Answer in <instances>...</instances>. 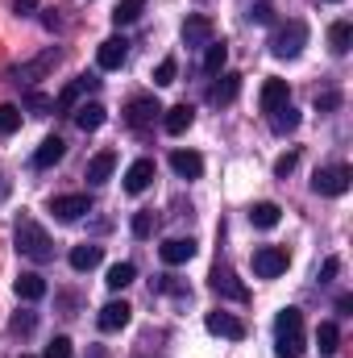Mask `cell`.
I'll use <instances>...</instances> for the list:
<instances>
[{"mask_svg": "<svg viewBox=\"0 0 353 358\" xmlns=\"http://www.w3.org/2000/svg\"><path fill=\"white\" fill-rule=\"evenodd\" d=\"M308 350V329H303V313L299 308H283L274 317V355L278 358H299Z\"/></svg>", "mask_w": 353, "mask_h": 358, "instance_id": "6da1fadb", "label": "cell"}, {"mask_svg": "<svg viewBox=\"0 0 353 358\" xmlns=\"http://www.w3.org/2000/svg\"><path fill=\"white\" fill-rule=\"evenodd\" d=\"M13 242H17V250H21L25 259H33V263H50V259H54V242H50V234H46L29 213L17 217V225H13Z\"/></svg>", "mask_w": 353, "mask_h": 358, "instance_id": "7a4b0ae2", "label": "cell"}, {"mask_svg": "<svg viewBox=\"0 0 353 358\" xmlns=\"http://www.w3.org/2000/svg\"><path fill=\"white\" fill-rule=\"evenodd\" d=\"M303 46H308V21L291 17V21L274 25V34H270V55L274 59H299Z\"/></svg>", "mask_w": 353, "mask_h": 358, "instance_id": "3957f363", "label": "cell"}, {"mask_svg": "<svg viewBox=\"0 0 353 358\" xmlns=\"http://www.w3.org/2000/svg\"><path fill=\"white\" fill-rule=\"evenodd\" d=\"M208 287H212L216 296H225V300H237V304H246V300H250V287L237 279V271L229 267V263H216V267H212Z\"/></svg>", "mask_w": 353, "mask_h": 358, "instance_id": "277c9868", "label": "cell"}, {"mask_svg": "<svg viewBox=\"0 0 353 358\" xmlns=\"http://www.w3.org/2000/svg\"><path fill=\"white\" fill-rule=\"evenodd\" d=\"M158 117H163L158 96H133V100L125 104V125H129V129H137V134H146Z\"/></svg>", "mask_w": 353, "mask_h": 358, "instance_id": "5b68a950", "label": "cell"}, {"mask_svg": "<svg viewBox=\"0 0 353 358\" xmlns=\"http://www.w3.org/2000/svg\"><path fill=\"white\" fill-rule=\"evenodd\" d=\"M353 183V171L345 163H333V167H320L316 176H312V192L316 196H345Z\"/></svg>", "mask_w": 353, "mask_h": 358, "instance_id": "8992f818", "label": "cell"}, {"mask_svg": "<svg viewBox=\"0 0 353 358\" xmlns=\"http://www.w3.org/2000/svg\"><path fill=\"white\" fill-rule=\"evenodd\" d=\"M287 263H291V255L283 246H258L254 250V275L258 279H278L287 271Z\"/></svg>", "mask_w": 353, "mask_h": 358, "instance_id": "52a82bcc", "label": "cell"}, {"mask_svg": "<svg viewBox=\"0 0 353 358\" xmlns=\"http://www.w3.org/2000/svg\"><path fill=\"white\" fill-rule=\"evenodd\" d=\"M212 38H216V25H212V17H204V13H191V17L183 21V46H191V50H204Z\"/></svg>", "mask_w": 353, "mask_h": 358, "instance_id": "ba28073f", "label": "cell"}, {"mask_svg": "<svg viewBox=\"0 0 353 358\" xmlns=\"http://www.w3.org/2000/svg\"><path fill=\"white\" fill-rule=\"evenodd\" d=\"M204 325H208V334H216V338H229V342H241L246 338V321L241 317H233V313H208L204 317Z\"/></svg>", "mask_w": 353, "mask_h": 358, "instance_id": "9c48e42d", "label": "cell"}, {"mask_svg": "<svg viewBox=\"0 0 353 358\" xmlns=\"http://www.w3.org/2000/svg\"><path fill=\"white\" fill-rule=\"evenodd\" d=\"M133 321V308L125 304V300H108L104 308H100V317H96V325L104 329V334H117V329H125Z\"/></svg>", "mask_w": 353, "mask_h": 358, "instance_id": "30bf717a", "label": "cell"}, {"mask_svg": "<svg viewBox=\"0 0 353 358\" xmlns=\"http://www.w3.org/2000/svg\"><path fill=\"white\" fill-rule=\"evenodd\" d=\"M283 104H291V84H287V80H266L262 92H258V108L270 117V113H278Z\"/></svg>", "mask_w": 353, "mask_h": 358, "instance_id": "8fae6325", "label": "cell"}, {"mask_svg": "<svg viewBox=\"0 0 353 358\" xmlns=\"http://www.w3.org/2000/svg\"><path fill=\"white\" fill-rule=\"evenodd\" d=\"M50 213H54L59 221H80L84 213H91V200L84 192H75V196H54V200H50Z\"/></svg>", "mask_w": 353, "mask_h": 358, "instance_id": "7c38bea8", "label": "cell"}, {"mask_svg": "<svg viewBox=\"0 0 353 358\" xmlns=\"http://www.w3.org/2000/svg\"><path fill=\"white\" fill-rule=\"evenodd\" d=\"M125 59H129V42H125V38H104V42H100V50H96L100 71H117Z\"/></svg>", "mask_w": 353, "mask_h": 358, "instance_id": "4fadbf2b", "label": "cell"}, {"mask_svg": "<svg viewBox=\"0 0 353 358\" xmlns=\"http://www.w3.org/2000/svg\"><path fill=\"white\" fill-rule=\"evenodd\" d=\"M150 183H154V159L129 163V171H125V192H129V196H142Z\"/></svg>", "mask_w": 353, "mask_h": 358, "instance_id": "5bb4252c", "label": "cell"}, {"mask_svg": "<svg viewBox=\"0 0 353 358\" xmlns=\"http://www.w3.org/2000/svg\"><path fill=\"white\" fill-rule=\"evenodd\" d=\"M158 255H163L167 267H183V263L195 259V242H191V238H167V242L158 246Z\"/></svg>", "mask_w": 353, "mask_h": 358, "instance_id": "9a60e30c", "label": "cell"}, {"mask_svg": "<svg viewBox=\"0 0 353 358\" xmlns=\"http://www.w3.org/2000/svg\"><path fill=\"white\" fill-rule=\"evenodd\" d=\"M71 121H75L84 134H96V129L108 121V113H104L100 100H88V104H75V108H71Z\"/></svg>", "mask_w": 353, "mask_h": 358, "instance_id": "2e32d148", "label": "cell"}, {"mask_svg": "<svg viewBox=\"0 0 353 358\" xmlns=\"http://www.w3.org/2000/svg\"><path fill=\"white\" fill-rule=\"evenodd\" d=\"M54 63H59V50L50 46V50H42L38 59L21 63V71H17V76H21V80H29V84H38V80H46V76L54 71Z\"/></svg>", "mask_w": 353, "mask_h": 358, "instance_id": "e0dca14e", "label": "cell"}, {"mask_svg": "<svg viewBox=\"0 0 353 358\" xmlns=\"http://www.w3.org/2000/svg\"><path fill=\"white\" fill-rule=\"evenodd\" d=\"M191 121H195V108L183 100V104H175V108H163V129L171 134V138H179V134H187L191 129Z\"/></svg>", "mask_w": 353, "mask_h": 358, "instance_id": "ac0fdd59", "label": "cell"}, {"mask_svg": "<svg viewBox=\"0 0 353 358\" xmlns=\"http://www.w3.org/2000/svg\"><path fill=\"white\" fill-rule=\"evenodd\" d=\"M96 84H100L96 76H80L75 84H67V88L59 92V100H54V113H71V108L80 104V96H84V92H91Z\"/></svg>", "mask_w": 353, "mask_h": 358, "instance_id": "d6986e66", "label": "cell"}, {"mask_svg": "<svg viewBox=\"0 0 353 358\" xmlns=\"http://www.w3.org/2000/svg\"><path fill=\"white\" fill-rule=\"evenodd\" d=\"M63 155H67V142L59 138V134H50L38 150H33V167L38 171H46V167H54V163H63Z\"/></svg>", "mask_w": 353, "mask_h": 358, "instance_id": "ffe728a7", "label": "cell"}, {"mask_svg": "<svg viewBox=\"0 0 353 358\" xmlns=\"http://www.w3.org/2000/svg\"><path fill=\"white\" fill-rule=\"evenodd\" d=\"M237 96H241V76H233V71H220V80L212 84L208 100H212V104H233Z\"/></svg>", "mask_w": 353, "mask_h": 358, "instance_id": "44dd1931", "label": "cell"}, {"mask_svg": "<svg viewBox=\"0 0 353 358\" xmlns=\"http://www.w3.org/2000/svg\"><path fill=\"white\" fill-rule=\"evenodd\" d=\"M112 171H117V150H100V155H91L84 176H88V183H108Z\"/></svg>", "mask_w": 353, "mask_h": 358, "instance_id": "7402d4cb", "label": "cell"}, {"mask_svg": "<svg viewBox=\"0 0 353 358\" xmlns=\"http://www.w3.org/2000/svg\"><path fill=\"white\" fill-rule=\"evenodd\" d=\"M171 167L179 179H200L204 176V159L195 150H171Z\"/></svg>", "mask_w": 353, "mask_h": 358, "instance_id": "603a6c76", "label": "cell"}, {"mask_svg": "<svg viewBox=\"0 0 353 358\" xmlns=\"http://www.w3.org/2000/svg\"><path fill=\"white\" fill-rule=\"evenodd\" d=\"M278 221H283V208H278L274 200H258V204L250 208V225H254V229H274Z\"/></svg>", "mask_w": 353, "mask_h": 358, "instance_id": "cb8c5ba5", "label": "cell"}, {"mask_svg": "<svg viewBox=\"0 0 353 358\" xmlns=\"http://www.w3.org/2000/svg\"><path fill=\"white\" fill-rule=\"evenodd\" d=\"M225 63H229V46L212 38V42L204 46V59H200V67H204L208 76H220V71H225Z\"/></svg>", "mask_w": 353, "mask_h": 358, "instance_id": "d4e9b609", "label": "cell"}, {"mask_svg": "<svg viewBox=\"0 0 353 358\" xmlns=\"http://www.w3.org/2000/svg\"><path fill=\"white\" fill-rule=\"evenodd\" d=\"M100 259H104V246L84 242V246L71 250V271H91V267H100Z\"/></svg>", "mask_w": 353, "mask_h": 358, "instance_id": "484cf974", "label": "cell"}, {"mask_svg": "<svg viewBox=\"0 0 353 358\" xmlns=\"http://www.w3.org/2000/svg\"><path fill=\"white\" fill-rule=\"evenodd\" d=\"M13 287H17V296H21V300H42V296H46V279H42V275H33V271L17 275V283H13Z\"/></svg>", "mask_w": 353, "mask_h": 358, "instance_id": "4316f807", "label": "cell"}, {"mask_svg": "<svg viewBox=\"0 0 353 358\" xmlns=\"http://www.w3.org/2000/svg\"><path fill=\"white\" fill-rule=\"evenodd\" d=\"M350 42H353V25L350 21H333V29H329V50H333V55H350Z\"/></svg>", "mask_w": 353, "mask_h": 358, "instance_id": "83f0119b", "label": "cell"}, {"mask_svg": "<svg viewBox=\"0 0 353 358\" xmlns=\"http://www.w3.org/2000/svg\"><path fill=\"white\" fill-rule=\"evenodd\" d=\"M270 129H274V134H295V129H299V113H295L291 104H283L278 113H270Z\"/></svg>", "mask_w": 353, "mask_h": 358, "instance_id": "f1b7e54d", "label": "cell"}, {"mask_svg": "<svg viewBox=\"0 0 353 358\" xmlns=\"http://www.w3.org/2000/svg\"><path fill=\"white\" fill-rule=\"evenodd\" d=\"M142 13H146V0H121L112 8V25H133Z\"/></svg>", "mask_w": 353, "mask_h": 358, "instance_id": "f546056e", "label": "cell"}, {"mask_svg": "<svg viewBox=\"0 0 353 358\" xmlns=\"http://www.w3.org/2000/svg\"><path fill=\"white\" fill-rule=\"evenodd\" d=\"M133 279H137V267H133V263H112V267H108V279H104V283H108L112 292H121V287H129Z\"/></svg>", "mask_w": 353, "mask_h": 358, "instance_id": "4dcf8cb0", "label": "cell"}, {"mask_svg": "<svg viewBox=\"0 0 353 358\" xmlns=\"http://www.w3.org/2000/svg\"><path fill=\"white\" fill-rule=\"evenodd\" d=\"M316 342H320V355H337V346H341V329H337L333 321H324V325L316 329Z\"/></svg>", "mask_w": 353, "mask_h": 358, "instance_id": "1f68e13d", "label": "cell"}, {"mask_svg": "<svg viewBox=\"0 0 353 358\" xmlns=\"http://www.w3.org/2000/svg\"><path fill=\"white\" fill-rule=\"evenodd\" d=\"M154 225H158L154 208H142V213H133V238H150V234H154Z\"/></svg>", "mask_w": 353, "mask_h": 358, "instance_id": "d6a6232c", "label": "cell"}, {"mask_svg": "<svg viewBox=\"0 0 353 358\" xmlns=\"http://www.w3.org/2000/svg\"><path fill=\"white\" fill-rule=\"evenodd\" d=\"M21 129V108L17 104H0V134H17Z\"/></svg>", "mask_w": 353, "mask_h": 358, "instance_id": "836d02e7", "label": "cell"}, {"mask_svg": "<svg viewBox=\"0 0 353 358\" xmlns=\"http://www.w3.org/2000/svg\"><path fill=\"white\" fill-rule=\"evenodd\" d=\"M175 76H179V63H175V59H163V63L154 67V84H158V88L175 84Z\"/></svg>", "mask_w": 353, "mask_h": 358, "instance_id": "e575fe53", "label": "cell"}, {"mask_svg": "<svg viewBox=\"0 0 353 358\" xmlns=\"http://www.w3.org/2000/svg\"><path fill=\"white\" fill-rule=\"evenodd\" d=\"M33 325H38V317H33V313H17V317L8 321V334L25 338V334H33Z\"/></svg>", "mask_w": 353, "mask_h": 358, "instance_id": "d590c367", "label": "cell"}, {"mask_svg": "<svg viewBox=\"0 0 353 358\" xmlns=\"http://www.w3.org/2000/svg\"><path fill=\"white\" fill-rule=\"evenodd\" d=\"M25 108H33V113H54V100L42 96V92H25Z\"/></svg>", "mask_w": 353, "mask_h": 358, "instance_id": "8d00e7d4", "label": "cell"}, {"mask_svg": "<svg viewBox=\"0 0 353 358\" xmlns=\"http://www.w3.org/2000/svg\"><path fill=\"white\" fill-rule=\"evenodd\" d=\"M250 21H254V25H270V21H274V4H270V0H258V4L250 8Z\"/></svg>", "mask_w": 353, "mask_h": 358, "instance_id": "74e56055", "label": "cell"}, {"mask_svg": "<svg viewBox=\"0 0 353 358\" xmlns=\"http://www.w3.org/2000/svg\"><path fill=\"white\" fill-rule=\"evenodd\" d=\"M42 358H71V338H50V346H46V355Z\"/></svg>", "mask_w": 353, "mask_h": 358, "instance_id": "f35d334b", "label": "cell"}, {"mask_svg": "<svg viewBox=\"0 0 353 358\" xmlns=\"http://www.w3.org/2000/svg\"><path fill=\"white\" fill-rule=\"evenodd\" d=\"M295 163H299V150H287V155H283V159L274 163V176H278V179H287L291 171H295Z\"/></svg>", "mask_w": 353, "mask_h": 358, "instance_id": "ab89813d", "label": "cell"}, {"mask_svg": "<svg viewBox=\"0 0 353 358\" xmlns=\"http://www.w3.org/2000/svg\"><path fill=\"white\" fill-rule=\"evenodd\" d=\"M337 104H341V92H324V96H316V108H320V113H333Z\"/></svg>", "mask_w": 353, "mask_h": 358, "instance_id": "60d3db41", "label": "cell"}, {"mask_svg": "<svg viewBox=\"0 0 353 358\" xmlns=\"http://www.w3.org/2000/svg\"><path fill=\"white\" fill-rule=\"evenodd\" d=\"M341 271V259H329L324 267H320V283H333V275Z\"/></svg>", "mask_w": 353, "mask_h": 358, "instance_id": "b9f144b4", "label": "cell"}, {"mask_svg": "<svg viewBox=\"0 0 353 358\" xmlns=\"http://www.w3.org/2000/svg\"><path fill=\"white\" fill-rule=\"evenodd\" d=\"M13 8L25 17V13H33V8H38V0H13Z\"/></svg>", "mask_w": 353, "mask_h": 358, "instance_id": "7bdbcfd3", "label": "cell"}, {"mask_svg": "<svg viewBox=\"0 0 353 358\" xmlns=\"http://www.w3.org/2000/svg\"><path fill=\"white\" fill-rule=\"evenodd\" d=\"M337 313H345V317H350V313H353V296H341V300H337Z\"/></svg>", "mask_w": 353, "mask_h": 358, "instance_id": "ee69618b", "label": "cell"}, {"mask_svg": "<svg viewBox=\"0 0 353 358\" xmlns=\"http://www.w3.org/2000/svg\"><path fill=\"white\" fill-rule=\"evenodd\" d=\"M42 25H46V29H59V17H54V8H46V17H42Z\"/></svg>", "mask_w": 353, "mask_h": 358, "instance_id": "f6af8a7d", "label": "cell"}, {"mask_svg": "<svg viewBox=\"0 0 353 358\" xmlns=\"http://www.w3.org/2000/svg\"><path fill=\"white\" fill-rule=\"evenodd\" d=\"M333 4H341V0H333Z\"/></svg>", "mask_w": 353, "mask_h": 358, "instance_id": "bcb514c9", "label": "cell"}, {"mask_svg": "<svg viewBox=\"0 0 353 358\" xmlns=\"http://www.w3.org/2000/svg\"><path fill=\"white\" fill-rule=\"evenodd\" d=\"M21 358H29V355H21Z\"/></svg>", "mask_w": 353, "mask_h": 358, "instance_id": "7dc6e473", "label": "cell"}]
</instances>
